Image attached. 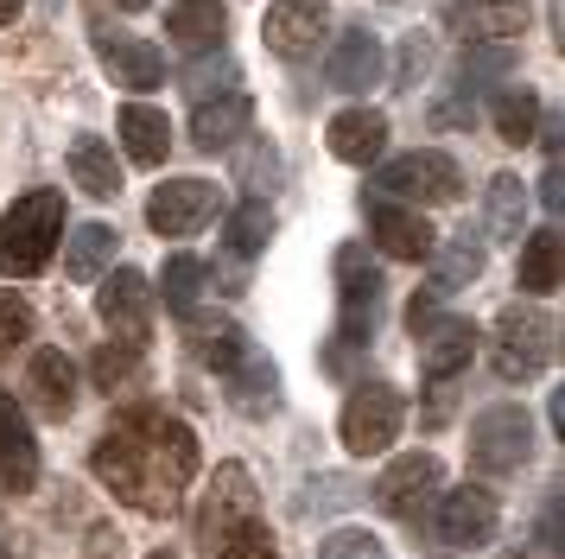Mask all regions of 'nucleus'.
I'll use <instances>...</instances> for the list:
<instances>
[{
  "instance_id": "47",
  "label": "nucleus",
  "mask_w": 565,
  "mask_h": 559,
  "mask_svg": "<svg viewBox=\"0 0 565 559\" xmlns=\"http://www.w3.org/2000/svg\"><path fill=\"white\" fill-rule=\"evenodd\" d=\"M540 203L559 210V152H546V178H540Z\"/></svg>"
},
{
  "instance_id": "5",
  "label": "nucleus",
  "mask_w": 565,
  "mask_h": 559,
  "mask_svg": "<svg viewBox=\"0 0 565 559\" xmlns=\"http://www.w3.org/2000/svg\"><path fill=\"white\" fill-rule=\"evenodd\" d=\"M401 420H407V401L394 381H356L343 401V445L356 457H375L401 439Z\"/></svg>"
},
{
  "instance_id": "21",
  "label": "nucleus",
  "mask_w": 565,
  "mask_h": 559,
  "mask_svg": "<svg viewBox=\"0 0 565 559\" xmlns=\"http://www.w3.org/2000/svg\"><path fill=\"white\" fill-rule=\"evenodd\" d=\"M248 122H255V102L242 96V89H235V96H216V102H198V115H191V147L223 152L248 134Z\"/></svg>"
},
{
  "instance_id": "9",
  "label": "nucleus",
  "mask_w": 565,
  "mask_h": 559,
  "mask_svg": "<svg viewBox=\"0 0 565 559\" xmlns=\"http://www.w3.org/2000/svg\"><path fill=\"white\" fill-rule=\"evenodd\" d=\"M248 521H260V515H255V477H248L242 464H223V471L210 477L204 515H198V540L216 553V547H223V540H235Z\"/></svg>"
},
{
  "instance_id": "15",
  "label": "nucleus",
  "mask_w": 565,
  "mask_h": 559,
  "mask_svg": "<svg viewBox=\"0 0 565 559\" xmlns=\"http://www.w3.org/2000/svg\"><path fill=\"white\" fill-rule=\"evenodd\" d=\"M0 483L13 496H26L32 483H39V439H32L26 407L13 401L7 388H0Z\"/></svg>"
},
{
  "instance_id": "29",
  "label": "nucleus",
  "mask_w": 565,
  "mask_h": 559,
  "mask_svg": "<svg viewBox=\"0 0 565 559\" xmlns=\"http://www.w3.org/2000/svg\"><path fill=\"white\" fill-rule=\"evenodd\" d=\"M108 254H115V229L108 223H83L71 235V249H64V274L71 280H96L108 267Z\"/></svg>"
},
{
  "instance_id": "31",
  "label": "nucleus",
  "mask_w": 565,
  "mask_h": 559,
  "mask_svg": "<svg viewBox=\"0 0 565 559\" xmlns=\"http://www.w3.org/2000/svg\"><path fill=\"white\" fill-rule=\"evenodd\" d=\"M223 235H230V254H242V261H248V254H260L267 242H274V210H267L260 198L235 203V210H230V229H223Z\"/></svg>"
},
{
  "instance_id": "11",
  "label": "nucleus",
  "mask_w": 565,
  "mask_h": 559,
  "mask_svg": "<svg viewBox=\"0 0 565 559\" xmlns=\"http://www.w3.org/2000/svg\"><path fill=\"white\" fill-rule=\"evenodd\" d=\"M210 217H216V184L210 178H166L147 198V223L159 235H198Z\"/></svg>"
},
{
  "instance_id": "43",
  "label": "nucleus",
  "mask_w": 565,
  "mask_h": 559,
  "mask_svg": "<svg viewBox=\"0 0 565 559\" xmlns=\"http://www.w3.org/2000/svg\"><path fill=\"white\" fill-rule=\"evenodd\" d=\"M438 325V293H413V305H407V330L419 337V330H433Z\"/></svg>"
},
{
  "instance_id": "23",
  "label": "nucleus",
  "mask_w": 565,
  "mask_h": 559,
  "mask_svg": "<svg viewBox=\"0 0 565 559\" xmlns=\"http://www.w3.org/2000/svg\"><path fill=\"white\" fill-rule=\"evenodd\" d=\"M324 134H331V152L343 166H369V159L387 147V115L382 108H343Z\"/></svg>"
},
{
  "instance_id": "46",
  "label": "nucleus",
  "mask_w": 565,
  "mask_h": 559,
  "mask_svg": "<svg viewBox=\"0 0 565 559\" xmlns=\"http://www.w3.org/2000/svg\"><path fill=\"white\" fill-rule=\"evenodd\" d=\"M433 64V45L426 39H407V57H401V83H419V71Z\"/></svg>"
},
{
  "instance_id": "24",
  "label": "nucleus",
  "mask_w": 565,
  "mask_h": 559,
  "mask_svg": "<svg viewBox=\"0 0 565 559\" xmlns=\"http://www.w3.org/2000/svg\"><path fill=\"white\" fill-rule=\"evenodd\" d=\"M71 178H77L83 198H121V159H115V147L108 140H96V134H77L71 140Z\"/></svg>"
},
{
  "instance_id": "10",
  "label": "nucleus",
  "mask_w": 565,
  "mask_h": 559,
  "mask_svg": "<svg viewBox=\"0 0 565 559\" xmlns=\"http://www.w3.org/2000/svg\"><path fill=\"white\" fill-rule=\"evenodd\" d=\"M324 32H331V0H274L267 7V25H260L267 51L286 57V64H306Z\"/></svg>"
},
{
  "instance_id": "13",
  "label": "nucleus",
  "mask_w": 565,
  "mask_h": 559,
  "mask_svg": "<svg viewBox=\"0 0 565 559\" xmlns=\"http://www.w3.org/2000/svg\"><path fill=\"white\" fill-rule=\"evenodd\" d=\"M495 496H489L483 483H463V489H451L445 503H438V540L445 547H489L495 540Z\"/></svg>"
},
{
  "instance_id": "8",
  "label": "nucleus",
  "mask_w": 565,
  "mask_h": 559,
  "mask_svg": "<svg viewBox=\"0 0 565 559\" xmlns=\"http://www.w3.org/2000/svg\"><path fill=\"white\" fill-rule=\"evenodd\" d=\"M96 318L115 330V344L147 350V337H153V286H147V274L115 267V274L103 280V293H96Z\"/></svg>"
},
{
  "instance_id": "39",
  "label": "nucleus",
  "mask_w": 565,
  "mask_h": 559,
  "mask_svg": "<svg viewBox=\"0 0 565 559\" xmlns=\"http://www.w3.org/2000/svg\"><path fill=\"white\" fill-rule=\"evenodd\" d=\"M216 559H280V547H274V534L260 528V521H248L235 540H223V547H216Z\"/></svg>"
},
{
  "instance_id": "45",
  "label": "nucleus",
  "mask_w": 565,
  "mask_h": 559,
  "mask_svg": "<svg viewBox=\"0 0 565 559\" xmlns=\"http://www.w3.org/2000/svg\"><path fill=\"white\" fill-rule=\"evenodd\" d=\"M451 394H458V381H433V401H426V426H445V420H451Z\"/></svg>"
},
{
  "instance_id": "38",
  "label": "nucleus",
  "mask_w": 565,
  "mask_h": 559,
  "mask_svg": "<svg viewBox=\"0 0 565 559\" xmlns=\"http://www.w3.org/2000/svg\"><path fill=\"white\" fill-rule=\"evenodd\" d=\"M184 83H191V96H198V102L235 96V64H230V57H216V64H198V71L184 76Z\"/></svg>"
},
{
  "instance_id": "14",
  "label": "nucleus",
  "mask_w": 565,
  "mask_h": 559,
  "mask_svg": "<svg viewBox=\"0 0 565 559\" xmlns=\"http://www.w3.org/2000/svg\"><path fill=\"white\" fill-rule=\"evenodd\" d=\"M387 71L382 57V39L369 32V25H356V32H343L331 45V57H324V83L331 89H343V96H362V89H375Z\"/></svg>"
},
{
  "instance_id": "48",
  "label": "nucleus",
  "mask_w": 565,
  "mask_h": 559,
  "mask_svg": "<svg viewBox=\"0 0 565 559\" xmlns=\"http://www.w3.org/2000/svg\"><path fill=\"white\" fill-rule=\"evenodd\" d=\"M540 547H546V553H559V496H553L546 515H540Z\"/></svg>"
},
{
  "instance_id": "17",
  "label": "nucleus",
  "mask_w": 565,
  "mask_h": 559,
  "mask_svg": "<svg viewBox=\"0 0 565 559\" xmlns=\"http://www.w3.org/2000/svg\"><path fill=\"white\" fill-rule=\"evenodd\" d=\"M96 51H103V71L115 76V89H159V76H166V57L147 39L96 25Z\"/></svg>"
},
{
  "instance_id": "34",
  "label": "nucleus",
  "mask_w": 565,
  "mask_h": 559,
  "mask_svg": "<svg viewBox=\"0 0 565 559\" xmlns=\"http://www.w3.org/2000/svg\"><path fill=\"white\" fill-rule=\"evenodd\" d=\"M483 274V249H477V235H458L451 249L438 254V286L433 293H451V286H463V280Z\"/></svg>"
},
{
  "instance_id": "4",
  "label": "nucleus",
  "mask_w": 565,
  "mask_h": 559,
  "mask_svg": "<svg viewBox=\"0 0 565 559\" xmlns=\"http://www.w3.org/2000/svg\"><path fill=\"white\" fill-rule=\"evenodd\" d=\"M553 356H559V325H553L546 305L521 299L495 318V350H489V362H495L502 381H534Z\"/></svg>"
},
{
  "instance_id": "12",
  "label": "nucleus",
  "mask_w": 565,
  "mask_h": 559,
  "mask_svg": "<svg viewBox=\"0 0 565 559\" xmlns=\"http://www.w3.org/2000/svg\"><path fill=\"white\" fill-rule=\"evenodd\" d=\"M438 489V457L433 452H407L394 457L382 471V483H375V503L387 508V515H401V521H419V508L433 503Z\"/></svg>"
},
{
  "instance_id": "27",
  "label": "nucleus",
  "mask_w": 565,
  "mask_h": 559,
  "mask_svg": "<svg viewBox=\"0 0 565 559\" xmlns=\"http://www.w3.org/2000/svg\"><path fill=\"white\" fill-rule=\"evenodd\" d=\"M463 32L489 39V45H509L527 32V0H470L463 7Z\"/></svg>"
},
{
  "instance_id": "32",
  "label": "nucleus",
  "mask_w": 565,
  "mask_h": 559,
  "mask_svg": "<svg viewBox=\"0 0 565 559\" xmlns=\"http://www.w3.org/2000/svg\"><path fill=\"white\" fill-rule=\"evenodd\" d=\"M521 217H527V184L521 178H489V229L502 242H521Z\"/></svg>"
},
{
  "instance_id": "2",
  "label": "nucleus",
  "mask_w": 565,
  "mask_h": 559,
  "mask_svg": "<svg viewBox=\"0 0 565 559\" xmlns=\"http://www.w3.org/2000/svg\"><path fill=\"white\" fill-rule=\"evenodd\" d=\"M375 312H382V267L369 261V249L337 254V330H331V350H324V369L331 376H350L356 350L375 337Z\"/></svg>"
},
{
  "instance_id": "44",
  "label": "nucleus",
  "mask_w": 565,
  "mask_h": 559,
  "mask_svg": "<svg viewBox=\"0 0 565 559\" xmlns=\"http://www.w3.org/2000/svg\"><path fill=\"white\" fill-rule=\"evenodd\" d=\"M433 122H438V127H470V122H477V102H470V96L438 102V108H433Z\"/></svg>"
},
{
  "instance_id": "35",
  "label": "nucleus",
  "mask_w": 565,
  "mask_h": 559,
  "mask_svg": "<svg viewBox=\"0 0 565 559\" xmlns=\"http://www.w3.org/2000/svg\"><path fill=\"white\" fill-rule=\"evenodd\" d=\"M134 381H140V350L103 344V350H96V388H103V394H121V388H134Z\"/></svg>"
},
{
  "instance_id": "30",
  "label": "nucleus",
  "mask_w": 565,
  "mask_h": 559,
  "mask_svg": "<svg viewBox=\"0 0 565 559\" xmlns=\"http://www.w3.org/2000/svg\"><path fill=\"white\" fill-rule=\"evenodd\" d=\"M540 127V96L534 89H495V134L509 147H527Z\"/></svg>"
},
{
  "instance_id": "42",
  "label": "nucleus",
  "mask_w": 565,
  "mask_h": 559,
  "mask_svg": "<svg viewBox=\"0 0 565 559\" xmlns=\"http://www.w3.org/2000/svg\"><path fill=\"white\" fill-rule=\"evenodd\" d=\"M274 178H280V152H274V147H260L255 159H248V191H267Z\"/></svg>"
},
{
  "instance_id": "51",
  "label": "nucleus",
  "mask_w": 565,
  "mask_h": 559,
  "mask_svg": "<svg viewBox=\"0 0 565 559\" xmlns=\"http://www.w3.org/2000/svg\"><path fill=\"white\" fill-rule=\"evenodd\" d=\"M153 559H172V553H153Z\"/></svg>"
},
{
  "instance_id": "50",
  "label": "nucleus",
  "mask_w": 565,
  "mask_h": 559,
  "mask_svg": "<svg viewBox=\"0 0 565 559\" xmlns=\"http://www.w3.org/2000/svg\"><path fill=\"white\" fill-rule=\"evenodd\" d=\"M115 7H121V13H140V7H147V0H115Z\"/></svg>"
},
{
  "instance_id": "7",
  "label": "nucleus",
  "mask_w": 565,
  "mask_h": 559,
  "mask_svg": "<svg viewBox=\"0 0 565 559\" xmlns=\"http://www.w3.org/2000/svg\"><path fill=\"white\" fill-rule=\"evenodd\" d=\"M527 452H534V420H527V407L502 401V407H489V413H477V426H470V464H477L483 477L521 471Z\"/></svg>"
},
{
  "instance_id": "33",
  "label": "nucleus",
  "mask_w": 565,
  "mask_h": 559,
  "mask_svg": "<svg viewBox=\"0 0 565 559\" xmlns=\"http://www.w3.org/2000/svg\"><path fill=\"white\" fill-rule=\"evenodd\" d=\"M198 286H204V267H198L191 254H172V261H166V274H159L166 305H172V312H198ZM159 293H153V299H159Z\"/></svg>"
},
{
  "instance_id": "22",
  "label": "nucleus",
  "mask_w": 565,
  "mask_h": 559,
  "mask_svg": "<svg viewBox=\"0 0 565 559\" xmlns=\"http://www.w3.org/2000/svg\"><path fill=\"white\" fill-rule=\"evenodd\" d=\"M223 381H230V407L242 413V420H267V413L280 407V369H274L267 356H255V350L242 356Z\"/></svg>"
},
{
  "instance_id": "1",
  "label": "nucleus",
  "mask_w": 565,
  "mask_h": 559,
  "mask_svg": "<svg viewBox=\"0 0 565 559\" xmlns=\"http://www.w3.org/2000/svg\"><path fill=\"white\" fill-rule=\"evenodd\" d=\"M89 471L140 515H172L179 496L191 489V477H198V432L172 413L134 407L128 420H115L96 439Z\"/></svg>"
},
{
  "instance_id": "3",
  "label": "nucleus",
  "mask_w": 565,
  "mask_h": 559,
  "mask_svg": "<svg viewBox=\"0 0 565 559\" xmlns=\"http://www.w3.org/2000/svg\"><path fill=\"white\" fill-rule=\"evenodd\" d=\"M57 242H64V191H26L0 217V274L32 280L52 267Z\"/></svg>"
},
{
  "instance_id": "6",
  "label": "nucleus",
  "mask_w": 565,
  "mask_h": 559,
  "mask_svg": "<svg viewBox=\"0 0 565 559\" xmlns=\"http://www.w3.org/2000/svg\"><path fill=\"white\" fill-rule=\"evenodd\" d=\"M375 191L382 203L407 198V203H458L463 198V172L451 152H407V159H387L382 172H375Z\"/></svg>"
},
{
  "instance_id": "18",
  "label": "nucleus",
  "mask_w": 565,
  "mask_h": 559,
  "mask_svg": "<svg viewBox=\"0 0 565 559\" xmlns=\"http://www.w3.org/2000/svg\"><path fill=\"white\" fill-rule=\"evenodd\" d=\"M184 344H191V356H198L204 369H216V376H230L235 362L248 356L242 325L223 318V312H184Z\"/></svg>"
},
{
  "instance_id": "37",
  "label": "nucleus",
  "mask_w": 565,
  "mask_h": 559,
  "mask_svg": "<svg viewBox=\"0 0 565 559\" xmlns=\"http://www.w3.org/2000/svg\"><path fill=\"white\" fill-rule=\"evenodd\" d=\"M32 337V305L20 293H0V350H20Z\"/></svg>"
},
{
  "instance_id": "36",
  "label": "nucleus",
  "mask_w": 565,
  "mask_h": 559,
  "mask_svg": "<svg viewBox=\"0 0 565 559\" xmlns=\"http://www.w3.org/2000/svg\"><path fill=\"white\" fill-rule=\"evenodd\" d=\"M318 559H387V547L369 528H331L318 540Z\"/></svg>"
},
{
  "instance_id": "28",
  "label": "nucleus",
  "mask_w": 565,
  "mask_h": 559,
  "mask_svg": "<svg viewBox=\"0 0 565 559\" xmlns=\"http://www.w3.org/2000/svg\"><path fill=\"white\" fill-rule=\"evenodd\" d=\"M559 286V229L521 235V293H553Z\"/></svg>"
},
{
  "instance_id": "41",
  "label": "nucleus",
  "mask_w": 565,
  "mask_h": 559,
  "mask_svg": "<svg viewBox=\"0 0 565 559\" xmlns=\"http://www.w3.org/2000/svg\"><path fill=\"white\" fill-rule=\"evenodd\" d=\"M356 496H362V489L350 477H318V483H311V503H318V508H343V503H356Z\"/></svg>"
},
{
  "instance_id": "20",
  "label": "nucleus",
  "mask_w": 565,
  "mask_h": 559,
  "mask_svg": "<svg viewBox=\"0 0 565 559\" xmlns=\"http://www.w3.org/2000/svg\"><path fill=\"white\" fill-rule=\"evenodd\" d=\"M26 394H32V413H45V420H71V407H77V369H71V356L64 350H39L32 356Z\"/></svg>"
},
{
  "instance_id": "49",
  "label": "nucleus",
  "mask_w": 565,
  "mask_h": 559,
  "mask_svg": "<svg viewBox=\"0 0 565 559\" xmlns=\"http://www.w3.org/2000/svg\"><path fill=\"white\" fill-rule=\"evenodd\" d=\"M20 13H26V0H0V25H13Z\"/></svg>"
},
{
  "instance_id": "25",
  "label": "nucleus",
  "mask_w": 565,
  "mask_h": 559,
  "mask_svg": "<svg viewBox=\"0 0 565 559\" xmlns=\"http://www.w3.org/2000/svg\"><path fill=\"white\" fill-rule=\"evenodd\" d=\"M223 32H230L223 0H172V13H166V39H172V45H184V51L223 45Z\"/></svg>"
},
{
  "instance_id": "40",
  "label": "nucleus",
  "mask_w": 565,
  "mask_h": 559,
  "mask_svg": "<svg viewBox=\"0 0 565 559\" xmlns=\"http://www.w3.org/2000/svg\"><path fill=\"white\" fill-rule=\"evenodd\" d=\"M509 57H514L509 45H489V51H463V64H458V71H463V83H489V76H502V71H509Z\"/></svg>"
},
{
  "instance_id": "16",
  "label": "nucleus",
  "mask_w": 565,
  "mask_h": 559,
  "mask_svg": "<svg viewBox=\"0 0 565 559\" xmlns=\"http://www.w3.org/2000/svg\"><path fill=\"white\" fill-rule=\"evenodd\" d=\"M369 235L382 242L394 261H433L438 254V235H433V223L419 217V210H407V203H369Z\"/></svg>"
},
{
  "instance_id": "26",
  "label": "nucleus",
  "mask_w": 565,
  "mask_h": 559,
  "mask_svg": "<svg viewBox=\"0 0 565 559\" xmlns=\"http://www.w3.org/2000/svg\"><path fill=\"white\" fill-rule=\"evenodd\" d=\"M121 140H128L134 166H159L166 147H172V122H166L159 108H147V102H128V108H121Z\"/></svg>"
},
{
  "instance_id": "19",
  "label": "nucleus",
  "mask_w": 565,
  "mask_h": 559,
  "mask_svg": "<svg viewBox=\"0 0 565 559\" xmlns=\"http://www.w3.org/2000/svg\"><path fill=\"white\" fill-rule=\"evenodd\" d=\"M470 356H477L470 318H438L433 330H419V369L433 381H458V369H470Z\"/></svg>"
}]
</instances>
